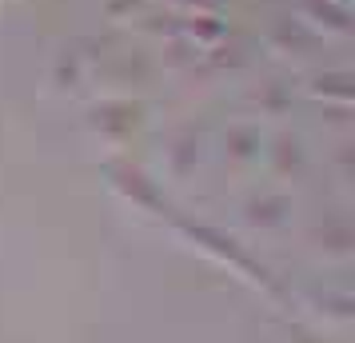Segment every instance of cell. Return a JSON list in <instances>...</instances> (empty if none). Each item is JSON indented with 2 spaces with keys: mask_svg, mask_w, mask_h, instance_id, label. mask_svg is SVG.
I'll return each instance as SVG.
<instances>
[]
</instances>
